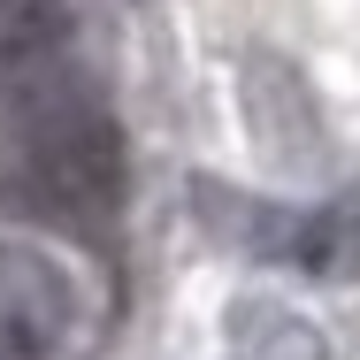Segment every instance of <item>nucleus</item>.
I'll return each mask as SVG.
<instances>
[{"instance_id":"obj_2","label":"nucleus","mask_w":360,"mask_h":360,"mask_svg":"<svg viewBox=\"0 0 360 360\" xmlns=\"http://www.w3.org/2000/svg\"><path fill=\"white\" fill-rule=\"evenodd\" d=\"M77 338V291L39 253L0 238V360H62Z\"/></svg>"},{"instance_id":"obj_3","label":"nucleus","mask_w":360,"mask_h":360,"mask_svg":"<svg viewBox=\"0 0 360 360\" xmlns=\"http://www.w3.org/2000/svg\"><path fill=\"white\" fill-rule=\"evenodd\" d=\"M70 62V15L62 0H0V100L31 77Z\"/></svg>"},{"instance_id":"obj_1","label":"nucleus","mask_w":360,"mask_h":360,"mask_svg":"<svg viewBox=\"0 0 360 360\" xmlns=\"http://www.w3.org/2000/svg\"><path fill=\"white\" fill-rule=\"evenodd\" d=\"M0 192L62 238H108L123 207V131L108 100L62 62L0 100Z\"/></svg>"}]
</instances>
